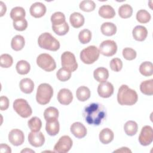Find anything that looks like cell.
Instances as JSON below:
<instances>
[{
	"mask_svg": "<svg viewBox=\"0 0 153 153\" xmlns=\"http://www.w3.org/2000/svg\"><path fill=\"white\" fill-rule=\"evenodd\" d=\"M83 117L88 124L99 126L106 117L105 109L99 103H92L84 108Z\"/></svg>",
	"mask_w": 153,
	"mask_h": 153,
	"instance_id": "6da1fadb",
	"label": "cell"
},
{
	"mask_svg": "<svg viewBox=\"0 0 153 153\" xmlns=\"http://www.w3.org/2000/svg\"><path fill=\"white\" fill-rule=\"evenodd\" d=\"M138 100L136 91L129 88L127 85H122L118 89L117 101L121 105H133Z\"/></svg>",
	"mask_w": 153,
	"mask_h": 153,
	"instance_id": "7a4b0ae2",
	"label": "cell"
},
{
	"mask_svg": "<svg viewBox=\"0 0 153 153\" xmlns=\"http://www.w3.org/2000/svg\"><path fill=\"white\" fill-rule=\"evenodd\" d=\"M38 43L41 48L53 51H56L60 48L59 41L48 32L41 34L38 37Z\"/></svg>",
	"mask_w": 153,
	"mask_h": 153,
	"instance_id": "3957f363",
	"label": "cell"
},
{
	"mask_svg": "<svg viewBox=\"0 0 153 153\" xmlns=\"http://www.w3.org/2000/svg\"><path fill=\"white\" fill-rule=\"evenodd\" d=\"M53 95L52 87L47 83L41 84L38 88L36 94V102L40 105H46L49 103Z\"/></svg>",
	"mask_w": 153,
	"mask_h": 153,
	"instance_id": "277c9868",
	"label": "cell"
},
{
	"mask_svg": "<svg viewBox=\"0 0 153 153\" xmlns=\"http://www.w3.org/2000/svg\"><path fill=\"white\" fill-rule=\"evenodd\" d=\"M99 49L94 45H90L83 49L80 53V59L85 64H92L96 62L99 57Z\"/></svg>",
	"mask_w": 153,
	"mask_h": 153,
	"instance_id": "5b68a950",
	"label": "cell"
},
{
	"mask_svg": "<svg viewBox=\"0 0 153 153\" xmlns=\"http://www.w3.org/2000/svg\"><path fill=\"white\" fill-rule=\"evenodd\" d=\"M38 66L47 72H51L56 68L54 59L48 54L42 53L39 54L36 59Z\"/></svg>",
	"mask_w": 153,
	"mask_h": 153,
	"instance_id": "8992f818",
	"label": "cell"
},
{
	"mask_svg": "<svg viewBox=\"0 0 153 153\" xmlns=\"http://www.w3.org/2000/svg\"><path fill=\"white\" fill-rule=\"evenodd\" d=\"M13 109L22 118H27L32 114L31 107L23 99H16L13 102Z\"/></svg>",
	"mask_w": 153,
	"mask_h": 153,
	"instance_id": "52a82bcc",
	"label": "cell"
},
{
	"mask_svg": "<svg viewBox=\"0 0 153 153\" xmlns=\"http://www.w3.org/2000/svg\"><path fill=\"white\" fill-rule=\"evenodd\" d=\"M61 65L63 68L72 72L78 68L75 55L70 51H65L61 56Z\"/></svg>",
	"mask_w": 153,
	"mask_h": 153,
	"instance_id": "ba28073f",
	"label": "cell"
},
{
	"mask_svg": "<svg viewBox=\"0 0 153 153\" xmlns=\"http://www.w3.org/2000/svg\"><path fill=\"white\" fill-rule=\"evenodd\" d=\"M73 144L72 139L69 136H63L60 137L54 146V151L57 153L68 152Z\"/></svg>",
	"mask_w": 153,
	"mask_h": 153,
	"instance_id": "9c48e42d",
	"label": "cell"
},
{
	"mask_svg": "<svg viewBox=\"0 0 153 153\" xmlns=\"http://www.w3.org/2000/svg\"><path fill=\"white\" fill-rule=\"evenodd\" d=\"M99 50L100 53L105 56H112L117 53V45L113 40H105L100 44Z\"/></svg>",
	"mask_w": 153,
	"mask_h": 153,
	"instance_id": "30bf717a",
	"label": "cell"
},
{
	"mask_svg": "<svg viewBox=\"0 0 153 153\" xmlns=\"http://www.w3.org/2000/svg\"><path fill=\"white\" fill-rule=\"evenodd\" d=\"M153 140V130L150 126L142 127L139 136V142L143 146L150 145Z\"/></svg>",
	"mask_w": 153,
	"mask_h": 153,
	"instance_id": "8fae6325",
	"label": "cell"
},
{
	"mask_svg": "<svg viewBox=\"0 0 153 153\" xmlns=\"http://www.w3.org/2000/svg\"><path fill=\"white\" fill-rule=\"evenodd\" d=\"M8 140L13 145H21L25 140L24 133L22 130L19 129H13L10 131L8 134Z\"/></svg>",
	"mask_w": 153,
	"mask_h": 153,
	"instance_id": "7c38bea8",
	"label": "cell"
},
{
	"mask_svg": "<svg viewBox=\"0 0 153 153\" xmlns=\"http://www.w3.org/2000/svg\"><path fill=\"white\" fill-rule=\"evenodd\" d=\"M97 93L103 98L109 97L114 93V86L108 81L100 82L97 87Z\"/></svg>",
	"mask_w": 153,
	"mask_h": 153,
	"instance_id": "4fadbf2b",
	"label": "cell"
},
{
	"mask_svg": "<svg viewBox=\"0 0 153 153\" xmlns=\"http://www.w3.org/2000/svg\"><path fill=\"white\" fill-rule=\"evenodd\" d=\"M28 141L32 146L40 147L45 142V137L41 131H31L28 135Z\"/></svg>",
	"mask_w": 153,
	"mask_h": 153,
	"instance_id": "5bb4252c",
	"label": "cell"
},
{
	"mask_svg": "<svg viewBox=\"0 0 153 153\" xmlns=\"http://www.w3.org/2000/svg\"><path fill=\"white\" fill-rule=\"evenodd\" d=\"M46 7L41 2L33 3L30 7L29 11L32 16L35 18H40L44 16L46 13Z\"/></svg>",
	"mask_w": 153,
	"mask_h": 153,
	"instance_id": "9a60e30c",
	"label": "cell"
},
{
	"mask_svg": "<svg viewBox=\"0 0 153 153\" xmlns=\"http://www.w3.org/2000/svg\"><path fill=\"white\" fill-rule=\"evenodd\" d=\"M71 132L76 138L81 139L87 134V129L80 122H75L71 126Z\"/></svg>",
	"mask_w": 153,
	"mask_h": 153,
	"instance_id": "2e32d148",
	"label": "cell"
},
{
	"mask_svg": "<svg viewBox=\"0 0 153 153\" xmlns=\"http://www.w3.org/2000/svg\"><path fill=\"white\" fill-rule=\"evenodd\" d=\"M57 100L62 105H68L73 100L72 93L69 89L62 88L60 90L57 94Z\"/></svg>",
	"mask_w": 153,
	"mask_h": 153,
	"instance_id": "e0dca14e",
	"label": "cell"
},
{
	"mask_svg": "<svg viewBox=\"0 0 153 153\" xmlns=\"http://www.w3.org/2000/svg\"><path fill=\"white\" fill-rule=\"evenodd\" d=\"M132 35L135 40L143 41L147 37L148 30L145 26L138 25L135 26L133 29Z\"/></svg>",
	"mask_w": 153,
	"mask_h": 153,
	"instance_id": "ac0fdd59",
	"label": "cell"
},
{
	"mask_svg": "<svg viewBox=\"0 0 153 153\" xmlns=\"http://www.w3.org/2000/svg\"><path fill=\"white\" fill-rule=\"evenodd\" d=\"M59 129L60 125L57 119L46 121L45 130L50 136H56L59 133Z\"/></svg>",
	"mask_w": 153,
	"mask_h": 153,
	"instance_id": "d6986e66",
	"label": "cell"
},
{
	"mask_svg": "<svg viewBox=\"0 0 153 153\" xmlns=\"http://www.w3.org/2000/svg\"><path fill=\"white\" fill-rule=\"evenodd\" d=\"M93 76L97 82H102L108 79L109 77V72L106 68L100 67L94 71Z\"/></svg>",
	"mask_w": 153,
	"mask_h": 153,
	"instance_id": "ffe728a7",
	"label": "cell"
},
{
	"mask_svg": "<svg viewBox=\"0 0 153 153\" xmlns=\"http://www.w3.org/2000/svg\"><path fill=\"white\" fill-rule=\"evenodd\" d=\"M69 21L72 27L79 28L83 26L84 23V17L81 13L74 12L71 14Z\"/></svg>",
	"mask_w": 153,
	"mask_h": 153,
	"instance_id": "44dd1931",
	"label": "cell"
},
{
	"mask_svg": "<svg viewBox=\"0 0 153 153\" xmlns=\"http://www.w3.org/2000/svg\"><path fill=\"white\" fill-rule=\"evenodd\" d=\"M99 14L104 19H112L115 16V11L111 5H103L99 8Z\"/></svg>",
	"mask_w": 153,
	"mask_h": 153,
	"instance_id": "7402d4cb",
	"label": "cell"
},
{
	"mask_svg": "<svg viewBox=\"0 0 153 153\" xmlns=\"http://www.w3.org/2000/svg\"><path fill=\"white\" fill-rule=\"evenodd\" d=\"M114 137L113 131L109 128H105L99 133V140L103 144H108Z\"/></svg>",
	"mask_w": 153,
	"mask_h": 153,
	"instance_id": "603a6c76",
	"label": "cell"
},
{
	"mask_svg": "<svg viewBox=\"0 0 153 153\" xmlns=\"http://www.w3.org/2000/svg\"><path fill=\"white\" fill-rule=\"evenodd\" d=\"M19 86L22 92L26 94H30L33 90L34 83L31 79L26 78L20 81Z\"/></svg>",
	"mask_w": 153,
	"mask_h": 153,
	"instance_id": "cb8c5ba5",
	"label": "cell"
},
{
	"mask_svg": "<svg viewBox=\"0 0 153 153\" xmlns=\"http://www.w3.org/2000/svg\"><path fill=\"white\" fill-rule=\"evenodd\" d=\"M102 33L106 36H112L117 32V26L111 22L103 23L100 27Z\"/></svg>",
	"mask_w": 153,
	"mask_h": 153,
	"instance_id": "d4e9b609",
	"label": "cell"
},
{
	"mask_svg": "<svg viewBox=\"0 0 153 153\" xmlns=\"http://www.w3.org/2000/svg\"><path fill=\"white\" fill-rule=\"evenodd\" d=\"M90 90L85 86H81L78 87L76 91V96L81 102H85L90 97Z\"/></svg>",
	"mask_w": 153,
	"mask_h": 153,
	"instance_id": "484cf974",
	"label": "cell"
},
{
	"mask_svg": "<svg viewBox=\"0 0 153 153\" xmlns=\"http://www.w3.org/2000/svg\"><path fill=\"white\" fill-rule=\"evenodd\" d=\"M25 41L23 36L17 35L14 36L11 40V46L13 50L15 51H20L23 49L25 46Z\"/></svg>",
	"mask_w": 153,
	"mask_h": 153,
	"instance_id": "4316f807",
	"label": "cell"
},
{
	"mask_svg": "<svg viewBox=\"0 0 153 153\" xmlns=\"http://www.w3.org/2000/svg\"><path fill=\"white\" fill-rule=\"evenodd\" d=\"M140 91L148 96H151L153 94V79H151L146 80L141 82L140 85Z\"/></svg>",
	"mask_w": 153,
	"mask_h": 153,
	"instance_id": "83f0119b",
	"label": "cell"
},
{
	"mask_svg": "<svg viewBox=\"0 0 153 153\" xmlns=\"http://www.w3.org/2000/svg\"><path fill=\"white\" fill-rule=\"evenodd\" d=\"M25 10L23 7H16L13 8L10 12V17L13 22L25 19Z\"/></svg>",
	"mask_w": 153,
	"mask_h": 153,
	"instance_id": "f1b7e54d",
	"label": "cell"
},
{
	"mask_svg": "<svg viewBox=\"0 0 153 153\" xmlns=\"http://www.w3.org/2000/svg\"><path fill=\"white\" fill-rule=\"evenodd\" d=\"M124 129L127 135L132 136L136 134L138 130V126L135 121L130 120L125 123Z\"/></svg>",
	"mask_w": 153,
	"mask_h": 153,
	"instance_id": "f546056e",
	"label": "cell"
},
{
	"mask_svg": "<svg viewBox=\"0 0 153 153\" xmlns=\"http://www.w3.org/2000/svg\"><path fill=\"white\" fill-rule=\"evenodd\" d=\"M140 73L145 76H151L153 74V65L151 62H144L139 66Z\"/></svg>",
	"mask_w": 153,
	"mask_h": 153,
	"instance_id": "4dcf8cb0",
	"label": "cell"
},
{
	"mask_svg": "<svg viewBox=\"0 0 153 153\" xmlns=\"http://www.w3.org/2000/svg\"><path fill=\"white\" fill-rule=\"evenodd\" d=\"M44 117L46 121L57 119L59 117V111L55 107H48L44 111Z\"/></svg>",
	"mask_w": 153,
	"mask_h": 153,
	"instance_id": "1f68e13d",
	"label": "cell"
},
{
	"mask_svg": "<svg viewBox=\"0 0 153 153\" xmlns=\"http://www.w3.org/2000/svg\"><path fill=\"white\" fill-rule=\"evenodd\" d=\"M17 72L20 75H26L29 73L30 69V64L26 60L19 61L16 66Z\"/></svg>",
	"mask_w": 153,
	"mask_h": 153,
	"instance_id": "d6a6232c",
	"label": "cell"
},
{
	"mask_svg": "<svg viewBox=\"0 0 153 153\" xmlns=\"http://www.w3.org/2000/svg\"><path fill=\"white\" fill-rule=\"evenodd\" d=\"M133 14V8L128 4H123L118 8V14L123 19L130 17Z\"/></svg>",
	"mask_w": 153,
	"mask_h": 153,
	"instance_id": "836d02e7",
	"label": "cell"
},
{
	"mask_svg": "<svg viewBox=\"0 0 153 153\" xmlns=\"http://www.w3.org/2000/svg\"><path fill=\"white\" fill-rule=\"evenodd\" d=\"M27 124L31 131H39L42 127L41 120L37 117H33L29 120Z\"/></svg>",
	"mask_w": 153,
	"mask_h": 153,
	"instance_id": "e575fe53",
	"label": "cell"
},
{
	"mask_svg": "<svg viewBox=\"0 0 153 153\" xmlns=\"http://www.w3.org/2000/svg\"><path fill=\"white\" fill-rule=\"evenodd\" d=\"M51 22L52 23V25L53 26L60 25L66 22L65 16L62 12H56L51 15Z\"/></svg>",
	"mask_w": 153,
	"mask_h": 153,
	"instance_id": "d590c367",
	"label": "cell"
},
{
	"mask_svg": "<svg viewBox=\"0 0 153 153\" xmlns=\"http://www.w3.org/2000/svg\"><path fill=\"white\" fill-rule=\"evenodd\" d=\"M151 18V14L145 10H140L137 12L136 19L140 23H146L149 22Z\"/></svg>",
	"mask_w": 153,
	"mask_h": 153,
	"instance_id": "8d00e7d4",
	"label": "cell"
},
{
	"mask_svg": "<svg viewBox=\"0 0 153 153\" xmlns=\"http://www.w3.org/2000/svg\"><path fill=\"white\" fill-rule=\"evenodd\" d=\"M78 39L81 44H85L88 43L91 39V31L87 29L81 30L78 35Z\"/></svg>",
	"mask_w": 153,
	"mask_h": 153,
	"instance_id": "74e56055",
	"label": "cell"
},
{
	"mask_svg": "<svg viewBox=\"0 0 153 153\" xmlns=\"http://www.w3.org/2000/svg\"><path fill=\"white\" fill-rule=\"evenodd\" d=\"M52 29L55 33L59 36H62L66 35L68 32L69 27L67 22H65L64 23L58 26L52 25Z\"/></svg>",
	"mask_w": 153,
	"mask_h": 153,
	"instance_id": "f35d334b",
	"label": "cell"
},
{
	"mask_svg": "<svg viewBox=\"0 0 153 153\" xmlns=\"http://www.w3.org/2000/svg\"><path fill=\"white\" fill-rule=\"evenodd\" d=\"M79 8L85 12H90L93 11L96 8V4L94 1L91 0H84L80 2Z\"/></svg>",
	"mask_w": 153,
	"mask_h": 153,
	"instance_id": "ab89813d",
	"label": "cell"
},
{
	"mask_svg": "<svg viewBox=\"0 0 153 153\" xmlns=\"http://www.w3.org/2000/svg\"><path fill=\"white\" fill-rule=\"evenodd\" d=\"M13 59L11 56L8 54H2L0 56L1 66L3 68H8L11 66Z\"/></svg>",
	"mask_w": 153,
	"mask_h": 153,
	"instance_id": "60d3db41",
	"label": "cell"
},
{
	"mask_svg": "<svg viewBox=\"0 0 153 153\" xmlns=\"http://www.w3.org/2000/svg\"><path fill=\"white\" fill-rule=\"evenodd\" d=\"M57 79L60 81H66L69 80L71 77V72L68 69L62 68L59 69L56 73Z\"/></svg>",
	"mask_w": 153,
	"mask_h": 153,
	"instance_id": "b9f144b4",
	"label": "cell"
},
{
	"mask_svg": "<svg viewBox=\"0 0 153 153\" xmlns=\"http://www.w3.org/2000/svg\"><path fill=\"white\" fill-rule=\"evenodd\" d=\"M136 51L131 48L126 47L123 50V56L124 58L127 60H134L136 57Z\"/></svg>",
	"mask_w": 153,
	"mask_h": 153,
	"instance_id": "7bdbcfd3",
	"label": "cell"
},
{
	"mask_svg": "<svg viewBox=\"0 0 153 153\" xmlns=\"http://www.w3.org/2000/svg\"><path fill=\"white\" fill-rule=\"evenodd\" d=\"M13 27L16 30L23 31L27 27V22L25 19L13 22Z\"/></svg>",
	"mask_w": 153,
	"mask_h": 153,
	"instance_id": "ee69618b",
	"label": "cell"
},
{
	"mask_svg": "<svg viewBox=\"0 0 153 153\" xmlns=\"http://www.w3.org/2000/svg\"><path fill=\"white\" fill-rule=\"evenodd\" d=\"M110 68L115 72H119L123 68V62L120 59L114 58L110 62Z\"/></svg>",
	"mask_w": 153,
	"mask_h": 153,
	"instance_id": "f6af8a7d",
	"label": "cell"
},
{
	"mask_svg": "<svg viewBox=\"0 0 153 153\" xmlns=\"http://www.w3.org/2000/svg\"><path fill=\"white\" fill-rule=\"evenodd\" d=\"M9 106V100L6 96H1L0 97V109L1 111H5Z\"/></svg>",
	"mask_w": 153,
	"mask_h": 153,
	"instance_id": "bcb514c9",
	"label": "cell"
},
{
	"mask_svg": "<svg viewBox=\"0 0 153 153\" xmlns=\"http://www.w3.org/2000/svg\"><path fill=\"white\" fill-rule=\"evenodd\" d=\"M0 148H1V152H8V153H11V148L6 144L1 143V146H0Z\"/></svg>",
	"mask_w": 153,
	"mask_h": 153,
	"instance_id": "7dc6e473",
	"label": "cell"
},
{
	"mask_svg": "<svg viewBox=\"0 0 153 153\" xmlns=\"http://www.w3.org/2000/svg\"><path fill=\"white\" fill-rule=\"evenodd\" d=\"M0 5H1V15L0 16H1V17H2L5 13V12L7 11V7H6L5 4L2 1L0 2Z\"/></svg>",
	"mask_w": 153,
	"mask_h": 153,
	"instance_id": "c3c4849f",
	"label": "cell"
},
{
	"mask_svg": "<svg viewBox=\"0 0 153 153\" xmlns=\"http://www.w3.org/2000/svg\"><path fill=\"white\" fill-rule=\"evenodd\" d=\"M114 152H131V151L127 147H122L120 149L114 151Z\"/></svg>",
	"mask_w": 153,
	"mask_h": 153,
	"instance_id": "681fc988",
	"label": "cell"
},
{
	"mask_svg": "<svg viewBox=\"0 0 153 153\" xmlns=\"http://www.w3.org/2000/svg\"><path fill=\"white\" fill-rule=\"evenodd\" d=\"M35 152V151H32V150H31V149H29L28 150V148H26V149H23V150H22V151H21V152Z\"/></svg>",
	"mask_w": 153,
	"mask_h": 153,
	"instance_id": "f907efd6",
	"label": "cell"
}]
</instances>
